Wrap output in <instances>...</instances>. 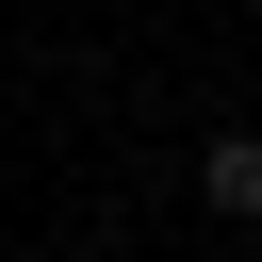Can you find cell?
Instances as JSON below:
<instances>
[{
  "label": "cell",
  "mask_w": 262,
  "mask_h": 262,
  "mask_svg": "<svg viewBox=\"0 0 262 262\" xmlns=\"http://www.w3.org/2000/svg\"><path fill=\"white\" fill-rule=\"evenodd\" d=\"M196 196L246 229V213H262V131H213V147H196Z\"/></svg>",
  "instance_id": "obj_1"
}]
</instances>
